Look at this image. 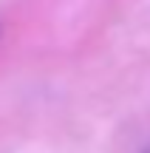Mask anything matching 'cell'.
<instances>
[{
    "mask_svg": "<svg viewBox=\"0 0 150 153\" xmlns=\"http://www.w3.org/2000/svg\"><path fill=\"white\" fill-rule=\"evenodd\" d=\"M145 153H150V145H147V150H145Z\"/></svg>",
    "mask_w": 150,
    "mask_h": 153,
    "instance_id": "obj_1",
    "label": "cell"
}]
</instances>
